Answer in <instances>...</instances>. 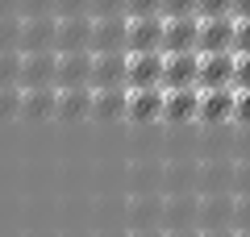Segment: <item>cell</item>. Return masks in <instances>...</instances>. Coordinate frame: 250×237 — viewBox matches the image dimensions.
<instances>
[{
    "label": "cell",
    "instance_id": "28",
    "mask_svg": "<svg viewBox=\"0 0 250 237\" xmlns=\"http://www.w3.org/2000/svg\"><path fill=\"white\" fill-rule=\"evenodd\" d=\"M17 17H54V0H21Z\"/></svg>",
    "mask_w": 250,
    "mask_h": 237
},
{
    "label": "cell",
    "instance_id": "37",
    "mask_svg": "<svg viewBox=\"0 0 250 237\" xmlns=\"http://www.w3.org/2000/svg\"><path fill=\"white\" fill-rule=\"evenodd\" d=\"M233 17H250V0H233Z\"/></svg>",
    "mask_w": 250,
    "mask_h": 237
},
{
    "label": "cell",
    "instance_id": "33",
    "mask_svg": "<svg viewBox=\"0 0 250 237\" xmlns=\"http://www.w3.org/2000/svg\"><path fill=\"white\" fill-rule=\"evenodd\" d=\"M196 0H163V17H192Z\"/></svg>",
    "mask_w": 250,
    "mask_h": 237
},
{
    "label": "cell",
    "instance_id": "11",
    "mask_svg": "<svg viewBox=\"0 0 250 237\" xmlns=\"http://www.w3.org/2000/svg\"><path fill=\"white\" fill-rule=\"evenodd\" d=\"M229 46H233V17H200V29H196V54L229 50Z\"/></svg>",
    "mask_w": 250,
    "mask_h": 237
},
{
    "label": "cell",
    "instance_id": "30",
    "mask_svg": "<svg viewBox=\"0 0 250 237\" xmlns=\"http://www.w3.org/2000/svg\"><path fill=\"white\" fill-rule=\"evenodd\" d=\"M233 225H238V229H250V192H238V196H233Z\"/></svg>",
    "mask_w": 250,
    "mask_h": 237
},
{
    "label": "cell",
    "instance_id": "19",
    "mask_svg": "<svg viewBox=\"0 0 250 237\" xmlns=\"http://www.w3.org/2000/svg\"><path fill=\"white\" fill-rule=\"evenodd\" d=\"M59 117L67 121L92 117V88H59Z\"/></svg>",
    "mask_w": 250,
    "mask_h": 237
},
{
    "label": "cell",
    "instance_id": "4",
    "mask_svg": "<svg viewBox=\"0 0 250 237\" xmlns=\"http://www.w3.org/2000/svg\"><path fill=\"white\" fill-rule=\"evenodd\" d=\"M54 67H59V54H54V50L21 54V79H17V88H54Z\"/></svg>",
    "mask_w": 250,
    "mask_h": 237
},
{
    "label": "cell",
    "instance_id": "7",
    "mask_svg": "<svg viewBox=\"0 0 250 237\" xmlns=\"http://www.w3.org/2000/svg\"><path fill=\"white\" fill-rule=\"evenodd\" d=\"M196 117L205 125H221L233 121V88H200L196 100Z\"/></svg>",
    "mask_w": 250,
    "mask_h": 237
},
{
    "label": "cell",
    "instance_id": "35",
    "mask_svg": "<svg viewBox=\"0 0 250 237\" xmlns=\"http://www.w3.org/2000/svg\"><path fill=\"white\" fill-rule=\"evenodd\" d=\"M17 4L21 0H0V17H17Z\"/></svg>",
    "mask_w": 250,
    "mask_h": 237
},
{
    "label": "cell",
    "instance_id": "10",
    "mask_svg": "<svg viewBox=\"0 0 250 237\" xmlns=\"http://www.w3.org/2000/svg\"><path fill=\"white\" fill-rule=\"evenodd\" d=\"M196 29L200 17H163V54L171 50H196Z\"/></svg>",
    "mask_w": 250,
    "mask_h": 237
},
{
    "label": "cell",
    "instance_id": "5",
    "mask_svg": "<svg viewBox=\"0 0 250 237\" xmlns=\"http://www.w3.org/2000/svg\"><path fill=\"white\" fill-rule=\"evenodd\" d=\"M196 50H171L163 54V88H196Z\"/></svg>",
    "mask_w": 250,
    "mask_h": 237
},
{
    "label": "cell",
    "instance_id": "39",
    "mask_svg": "<svg viewBox=\"0 0 250 237\" xmlns=\"http://www.w3.org/2000/svg\"><path fill=\"white\" fill-rule=\"evenodd\" d=\"M134 237H159L154 229H134Z\"/></svg>",
    "mask_w": 250,
    "mask_h": 237
},
{
    "label": "cell",
    "instance_id": "14",
    "mask_svg": "<svg viewBox=\"0 0 250 237\" xmlns=\"http://www.w3.org/2000/svg\"><path fill=\"white\" fill-rule=\"evenodd\" d=\"M196 220H200L205 229H225V225H233V196L208 192L205 200H196Z\"/></svg>",
    "mask_w": 250,
    "mask_h": 237
},
{
    "label": "cell",
    "instance_id": "31",
    "mask_svg": "<svg viewBox=\"0 0 250 237\" xmlns=\"http://www.w3.org/2000/svg\"><path fill=\"white\" fill-rule=\"evenodd\" d=\"M233 88H250V50L233 54Z\"/></svg>",
    "mask_w": 250,
    "mask_h": 237
},
{
    "label": "cell",
    "instance_id": "17",
    "mask_svg": "<svg viewBox=\"0 0 250 237\" xmlns=\"http://www.w3.org/2000/svg\"><path fill=\"white\" fill-rule=\"evenodd\" d=\"M196 100H200V88H163V117L167 121H192Z\"/></svg>",
    "mask_w": 250,
    "mask_h": 237
},
{
    "label": "cell",
    "instance_id": "40",
    "mask_svg": "<svg viewBox=\"0 0 250 237\" xmlns=\"http://www.w3.org/2000/svg\"><path fill=\"white\" fill-rule=\"evenodd\" d=\"M233 237H250V229H233Z\"/></svg>",
    "mask_w": 250,
    "mask_h": 237
},
{
    "label": "cell",
    "instance_id": "23",
    "mask_svg": "<svg viewBox=\"0 0 250 237\" xmlns=\"http://www.w3.org/2000/svg\"><path fill=\"white\" fill-rule=\"evenodd\" d=\"M21 117V88H0V121Z\"/></svg>",
    "mask_w": 250,
    "mask_h": 237
},
{
    "label": "cell",
    "instance_id": "26",
    "mask_svg": "<svg viewBox=\"0 0 250 237\" xmlns=\"http://www.w3.org/2000/svg\"><path fill=\"white\" fill-rule=\"evenodd\" d=\"M196 17H233V0H196Z\"/></svg>",
    "mask_w": 250,
    "mask_h": 237
},
{
    "label": "cell",
    "instance_id": "1",
    "mask_svg": "<svg viewBox=\"0 0 250 237\" xmlns=\"http://www.w3.org/2000/svg\"><path fill=\"white\" fill-rule=\"evenodd\" d=\"M125 88H163V50H129Z\"/></svg>",
    "mask_w": 250,
    "mask_h": 237
},
{
    "label": "cell",
    "instance_id": "24",
    "mask_svg": "<svg viewBox=\"0 0 250 237\" xmlns=\"http://www.w3.org/2000/svg\"><path fill=\"white\" fill-rule=\"evenodd\" d=\"M54 17H92V0H54Z\"/></svg>",
    "mask_w": 250,
    "mask_h": 237
},
{
    "label": "cell",
    "instance_id": "16",
    "mask_svg": "<svg viewBox=\"0 0 250 237\" xmlns=\"http://www.w3.org/2000/svg\"><path fill=\"white\" fill-rule=\"evenodd\" d=\"M21 117H59V88H21Z\"/></svg>",
    "mask_w": 250,
    "mask_h": 237
},
{
    "label": "cell",
    "instance_id": "15",
    "mask_svg": "<svg viewBox=\"0 0 250 237\" xmlns=\"http://www.w3.org/2000/svg\"><path fill=\"white\" fill-rule=\"evenodd\" d=\"M125 117H134V121H159L163 117V88H129Z\"/></svg>",
    "mask_w": 250,
    "mask_h": 237
},
{
    "label": "cell",
    "instance_id": "20",
    "mask_svg": "<svg viewBox=\"0 0 250 237\" xmlns=\"http://www.w3.org/2000/svg\"><path fill=\"white\" fill-rule=\"evenodd\" d=\"M21 79V50H0V88H17Z\"/></svg>",
    "mask_w": 250,
    "mask_h": 237
},
{
    "label": "cell",
    "instance_id": "2",
    "mask_svg": "<svg viewBox=\"0 0 250 237\" xmlns=\"http://www.w3.org/2000/svg\"><path fill=\"white\" fill-rule=\"evenodd\" d=\"M59 54V50H54ZM54 88H92V50H67L54 67Z\"/></svg>",
    "mask_w": 250,
    "mask_h": 237
},
{
    "label": "cell",
    "instance_id": "25",
    "mask_svg": "<svg viewBox=\"0 0 250 237\" xmlns=\"http://www.w3.org/2000/svg\"><path fill=\"white\" fill-rule=\"evenodd\" d=\"M125 17H163V0H125Z\"/></svg>",
    "mask_w": 250,
    "mask_h": 237
},
{
    "label": "cell",
    "instance_id": "29",
    "mask_svg": "<svg viewBox=\"0 0 250 237\" xmlns=\"http://www.w3.org/2000/svg\"><path fill=\"white\" fill-rule=\"evenodd\" d=\"M233 121L250 125V88H233Z\"/></svg>",
    "mask_w": 250,
    "mask_h": 237
},
{
    "label": "cell",
    "instance_id": "34",
    "mask_svg": "<svg viewBox=\"0 0 250 237\" xmlns=\"http://www.w3.org/2000/svg\"><path fill=\"white\" fill-rule=\"evenodd\" d=\"M233 183H238V192H250V158H242L238 171H233Z\"/></svg>",
    "mask_w": 250,
    "mask_h": 237
},
{
    "label": "cell",
    "instance_id": "32",
    "mask_svg": "<svg viewBox=\"0 0 250 237\" xmlns=\"http://www.w3.org/2000/svg\"><path fill=\"white\" fill-rule=\"evenodd\" d=\"M92 17H125V0H92Z\"/></svg>",
    "mask_w": 250,
    "mask_h": 237
},
{
    "label": "cell",
    "instance_id": "22",
    "mask_svg": "<svg viewBox=\"0 0 250 237\" xmlns=\"http://www.w3.org/2000/svg\"><path fill=\"white\" fill-rule=\"evenodd\" d=\"M0 50H21V17H0Z\"/></svg>",
    "mask_w": 250,
    "mask_h": 237
},
{
    "label": "cell",
    "instance_id": "8",
    "mask_svg": "<svg viewBox=\"0 0 250 237\" xmlns=\"http://www.w3.org/2000/svg\"><path fill=\"white\" fill-rule=\"evenodd\" d=\"M54 50H92V17H59L54 29Z\"/></svg>",
    "mask_w": 250,
    "mask_h": 237
},
{
    "label": "cell",
    "instance_id": "27",
    "mask_svg": "<svg viewBox=\"0 0 250 237\" xmlns=\"http://www.w3.org/2000/svg\"><path fill=\"white\" fill-rule=\"evenodd\" d=\"M233 54H246L250 50V17H233Z\"/></svg>",
    "mask_w": 250,
    "mask_h": 237
},
{
    "label": "cell",
    "instance_id": "13",
    "mask_svg": "<svg viewBox=\"0 0 250 237\" xmlns=\"http://www.w3.org/2000/svg\"><path fill=\"white\" fill-rule=\"evenodd\" d=\"M125 25L129 17H92V54L125 50Z\"/></svg>",
    "mask_w": 250,
    "mask_h": 237
},
{
    "label": "cell",
    "instance_id": "12",
    "mask_svg": "<svg viewBox=\"0 0 250 237\" xmlns=\"http://www.w3.org/2000/svg\"><path fill=\"white\" fill-rule=\"evenodd\" d=\"M125 50H163V17H129Z\"/></svg>",
    "mask_w": 250,
    "mask_h": 237
},
{
    "label": "cell",
    "instance_id": "18",
    "mask_svg": "<svg viewBox=\"0 0 250 237\" xmlns=\"http://www.w3.org/2000/svg\"><path fill=\"white\" fill-rule=\"evenodd\" d=\"M125 100H129V88H92V117L117 121L125 117Z\"/></svg>",
    "mask_w": 250,
    "mask_h": 237
},
{
    "label": "cell",
    "instance_id": "38",
    "mask_svg": "<svg viewBox=\"0 0 250 237\" xmlns=\"http://www.w3.org/2000/svg\"><path fill=\"white\" fill-rule=\"evenodd\" d=\"M200 237H233V229H200Z\"/></svg>",
    "mask_w": 250,
    "mask_h": 237
},
{
    "label": "cell",
    "instance_id": "6",
    "mask_svg": "<svg viewBox=\"0 0 250 237\" xmlns=\"http://www.w3.org/2000/svg\"><path fill=\"white\" fill-rule=\"evenodd\" d=\"M125 62H129V50L92 54V88H125Z\"/></svg>",
    "mask_w": 250,
    "mask_h": 237
},
{
    "label": "cell",
    "instance_id": "21",
    "mask_svg": "<svg viewBox=\"0 0 250 237\" xmlns=\"http://www.w3.org/2000/svg\"><path fill=\"white\" fill-rule=\"evenodd\" d=\"M196 217V200H188V196H175V200H167V220L171 225H188V220Z\"/></svg>",
    "mask_w": 250,
    "mask_h": 237
},
{
    "label": "cell",
    "instance_id": "9",
    "mask_svg": "<svg viewBox=\"0 0 250 237\" xmlns=\"http://www.w3.org/2000/svg\"><path fill=\"white\" fill-rule=\"evenodd\" d=\"M54 29L59 17H21V54L54 50Z\"/></svg>",
    "mask_w": 250,
    "mask_h": 237
},
{
    "label": "cell",
    "instance_id": "36",
    "mask_svg": "<svg viewBox=\"0 0 250 237\" xmlns=\"http://www.w3.org/2000/svg\"><path fill=\"white\" fill-rule=\"evenodd\" d=\"M163 237H200V233H192V229H188V225H179V229L171 225V229H167V233H163Z\"/></svg>",
    "mask_w": 250,
    "mask_h": 237
},
{
    "label": "cell",
    "instance_id": "3",
    "mask_svg": "<svg viewBox=\"0 0 250 237\" xmlns=\"http://www.w3.org/2000/svg\"><path fill=\"white\" fill-rule=\"evenodd\" d=\"M196 88H233V50H208L196 62Z\"/></svg>",
    "mask_w": 250,
    "mask_h": 237
}]
</instances>
